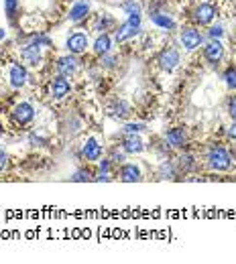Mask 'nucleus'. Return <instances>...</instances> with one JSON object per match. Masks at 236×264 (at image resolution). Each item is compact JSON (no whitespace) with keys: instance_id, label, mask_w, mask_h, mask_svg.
Listing matches in <instances>:
<instances>
[{"instance_id":"13","label":"nucleus","mask_w":236,"mask_h":264,"mask_svg":"<svg viewBox=\"0 0 236 264\" xmlns=\"http://www.w3.org/2000/svg\"><path fill=\"white\" fill-rule=\"evenodd\" d=\"M22 59H25L29 65H37V63L41 61V47H39V41L22 49Z\"/></svg>"},{"instance_id":"17","label":"nucleus","mask_w":236,"mask_h":264,"mask_svg":"<svg viewBox=\"0 0 236 264\" xmlns=\"http://www.w3.org/2000/svg\"><path fill=\"white\" fill-rule=\"evenodd\" d=\"M167 142H169L171 146H183V142H185L183 128H173V130L167 132Z\"/></svg>"},{"instance_id":"25","label":"nucleus","mask_w":236,"mask_h":264,"mask_svg":"<svg viewBox=\"0 0 236 264\" xmlns=\"http://www.w3.org/2000/svg\"><path fill=\"white\" fill-rule=\"evenodd\" d=\"M72 181H75V183H82V181H90V173L88 171H77V173L72 177Z\"/></svg>"},{"instance_id":"10","label":"nucleus","mask_w":236,"mask_h":264,"mask_svg":"<svg viewBox=\"0 0 236 264\" xmlns=\"http://www.w3.org/2000/svg\"><path fill=\"white\" fill-rule=\"evenodd\" d=\"M204 55H206V59L210 63H218L222 59V55H224V47H222V43L220 41H212L206 45V49H204Z\"/></svg>"},{"instance_id":"2","label":"nucleus","mask_w":236,"mask_h":264,"mask_svg":"<svg viewBox=\"0 0 236 264\" xmlns=\"http://www.w3.org/2000/svg\"><path fill=\"white\" fill-rule=\"evenodd\" d=\"M208 165L214 171H226L230 167V155L224 148H212L208 153Z\"/></svg>"},{"instance_id":"20","label":"nucleus","mask_w":236,"mask_h":264,"mask_svg":"<svg viewBox=\"0 0 236 264\" xmlns=\"http://www.w3.org/2000/svg\"><path fill=\"white\" fill-rule=\"evenodd\" d=\"M110 110H112V116H118V118L128 116V106L125 104V102H116V104L112 106Z\"/></svg>"},{"instance_id":"23","label":"nucleus","mask_w":236,"mask_h":264,"mask_svg":"<svg viewBox=\"0 0 236 264\" xmlns=\"http://www.w3.org/2000/svg\"><path fill=\"white\" fill-rule=\"evenodd\" d=\"M108 169H110V160H102V165H100V181H108Z\"/></svg>"},{"instance_id":"31","label":"nucleus","mask_w":236,"mask_h":264,"mask_svg":"<svg viewBox=\"0 0 236 264\" xmlns=\"http://www.w3.org/2000/svg\"><path fill=\"white\" fill-rule=\"evenodd\" d=\"M228 136H230V139H236V120H234V124L228 128Z\"/></svg>"},{"instance_id":"11","label":"nucleus","mask_w":236,"mask_h":264,"mask_svg":"<svg viewBox=\"0 0 236 264\" xmlns=\"http://www.w3.org/2000/svg\"><path fill=\"white\" fill-rule=\"evenodd\" d=\"M82 155L88 158V160H98L100 157H102V146L98 144L96 139H88L84 148H82Z\"/></svg>"},{"instance_id":"24","label":"nucleus","mask_w":236,"mask_h":264,"mask_svg":"<svg viewBox=\"0 0 236 264\" xmlns=\"http://www.w3.org/2000/svg\"><path fill=\"white\" fill-rule=\"evenodd\" d=\"M143 128H145L143 124H127V126H125V132H127V134H139Z\"/></svg>"},{"instance_id":"27","label":"nucleus","mask_w":236,"mask_h":264,"mask_svg":"<svg viewBox=\"0 0 236 264\" xmlns=\"http://www.w3.org/2000/svg\"><path fill=\"white\" fill-rule=\"evenodd\" d=\"M222 33H224L222 27H212V29H210V37H212V39H220Z\"/></svg>"},{"instance_id":"3","label":"nucleus","mask_w":236,"mask_h":264,"mask_svg":"<svg viewBox=\"0 0 236 264\" xmlns=\"http://www.w3.org/2000/svg\"><path fill=\"white\" fill-rule=\"evenodd\" d=\"M33 116H35V110H33V106L27 104V102H20V104H17L15 110H13V118H15V122H18V124L31 122Z\"/></svg>"},{"instance_id":"26","label":"nucleus","mask_w":236,"mask_h":264,"mask_svg":"<svg viewBox=\"0 0 236 264\" xmlns=\"http://www.w3.org/2000/svg\"><path fill=\"white\" fill-rule=\"evenodd\" d=\"M228 114H230V116L236 120V96H234V98L228 102Z\"/></svg>"},{"instance_id":"18","label":"nucleus","mask_w":236,"mask_h":264,"mask_svg":"<svg viewBox=\"0 0 236 264\" xmlns=\"http://www.w3.org/2000/svg\"><path fill=\"white\" fill-rule=\"evenodd\" d=\"M110 45H112V39L108 35H102V37H98L96 43H94V51L98 55H106L110 51Z\"/></svg>"},{"instance_id":"21","label":"nucleus","mask_w":236,"mask_h":264,"mask_svg":"<svg viewBox=\"0 0 236 264\" xmlns=\"http://www.w3.org/2000/svg\"><path fill=\"white\" fill-rule=\"evenodd\" d=\"M17 6H18V0H4V10L8 18H13L17 15Z\"/></svg>"},{"instance_id":"7","label":"nucleus","mask_w":236,"mask_h":264,"mask_svg":"<svg viewBox=\"0 0 236 264\" xmlns=\"http://www.w3.org/2000/svg\"><path fill=\"white\" fill-rule=\"evenodd\" d=\"M67 94H70V82L65 79V75L55 77L53 84H51V96H53L55 100H61V98H65Z\"/></svg>"},{"instance_id":"19","label":"nucleus","mask_w":236,"mask_h":264,"mask_svg":"<svg viewBox=\"0 0 236 264\" xmlns=\"http://www.w3.org/2000/svg\"><path fill=\"white\" fill-rule=\"evenodd\" d=\"M151 20L155 22L157 27H161V29H175V22H173V18H169L167 15H151Z\"/></svg>"},{"instance_id":"29","label":"nucleus","mask_w":236,"mask_h":264,"mask_svg":"<svg viewBox=\"0 0 236 264\" xmlns=\"http://www.w3.org/2000/svg\"><path fill=\"white\" fill-rule=\"evenodd\" d=\"M110 25H112V18H110V17H106L104 20H102V18H100V20H98V29H100V27H102V29H104V27H110Z\"/></svg>"},{"instance_id":"4","label":"nucleus","mask_w":236,"mask_h":264,"mask_svg":"<svg viewBox=\"0 0 236 264\" xmlns=\"http://www.w3.org/2000/svg\"><path fill=\"white\" fill-rule=\"evenodd\" d=\"M177 63H179V53L175 49H167L159 55V65L165 71H173L177 67Z\"/></svg>"},{"instance_id":"28","label":"nucleus","mask_w":236,"mask_h":264,"mask_svg":"<svg viewBox=\"0 0 236 264\" xmlns=\"http://www.w3.org/2000/svg\"><path fill=\"white\" fill-rule=\"evenodd\" d=\"M179 160H182V163H179V165H182V169H189V167L194 165V163H192V157H182Z\"/></svg>"},{"instance_id":"22","label":"nucleus","mask_w":236,"mask_h":264,"mask_svg":"<svg viewBox=\"0 0 236 264\" xmlns=\"http://www.w3.org/2000/svg\"><path fill=\"white\" fill-rule=\"evenodd\" d=\"M224 79H226V84H228V88L236 89V70H228L226 73H224Z\"/></svg>"},{"instance_id":"14","label":"nucleus","mask_w":236,"mask_h":264,"mask_svg":"<svg viewBox=\"0 0 236 264\" xmlns=\"http://www.w3.org/2000/svg\"><path fill=\"white\" fill-rule=\"evenodd\" d=\"M88 13H90V4L86 2V0H80V2H75V4L72 6L70 18H72L73 22H80V20H84V18L88 17Z\"/></svg>"},{"instance_id":"32","label":"nucleus","mask_w":236,"mask_h":264,"mask_svg":"<svg viewBox=\"0 0 236 264\" xmlns=\"http://www.w3.org/2000/svg\"><path fill=\"white\" fill-rule=\"evenodd\" d=\"M4 35H6V33H4L2 29H0V39H4Z\"/></svg>"},{"instance_id":"16","label":"nucleus","mask_w":236,"mask_h":264,"mask_svg":"<svg viewBox=\"0 0 236 264\" xmlns=\"http://www.w3.org/2000/svg\"><path fill=\"white\" fill-rule=\"evenodd\" d=\"M57 71L59 75H72L75 71V59L73 57H61V59L57 61Z\"/></svg>"},{"instance_id":"9","label":"nucleus","mask_w":236,"mask_h":264,"mask_svg":"<svg viewBox=\"0 0 236 264\" xmlns=\"http://www.w3.org/2000/svg\"><path fill=\"white\" fill-rule=\"evenodd\" d=\"M86 47H88V37L84 33H73V35L67 39V49H70V53H82V51H86Z\"/></svg>"},{"instance_id":"12","label":"nucleus","mask_w":236,"mask_h":264,"mask_svg":"<svg viewBox=\"0 0 236 264\" xmlns=\"http://www.w3.org/2000/svg\"><path fill=\"white\" fill-rule=\"evenodd\" d=\"M120 179L125 183H134V181H141V169L132 163H127L122 165L120 169Z\"/></svg>"},{"instance_id":"1","label":"nucleus","mask_w":236,"mask_h":264,"mask_svg":"<svg viewBox=\"0 0 236 264\" xmlns=\"http://www.w3.org/2000/svg\"><path fill=\"white\" fill-rule=\"evenodd\" d=\"M139 31H141V15L139 13H132V15H128V20L125 22V25L116 31V37L114 39H116V43H122V41L134 37Z\"/></svg>"},{"instance_id":"15","label":"nucleus","mask_w":236,"mask_h":264,"mask_svg":"<svg viewBox=\"0 0 236 264\" xmlns=\"http://www.w3.org/2000/svg\"><path fill=\"white\" fill-rule=\"evenodd\" d=\"M122 146H125V151L127 153H141L143 151V141L139 139L137 134H127V139H125V142H122Z\"/></svg>"},{"instance_id":"8","label":"nucleus","mask_w":236,"mask_h":264,"mask_svg":"<svg viewBox=\"0 0 236 264\" xmlns=\"http://www.w3.org/2000/svg\"><path fill=\"white\" fill-rule=\"evenodd\" d=\"M214 17H216V8L212 4H200L196 8V20L200 25H210L214 20Z\"/></svg>"},{"instance_id":"5","label":"nucleus","mask_w":236,"mask_h":264,"mask_svg":"<svg viewBox=\"0 0 236 264\" xmlns=\"http://www.w3.org/2000/svg\"><path fill=\"white\" fill-rule=\"evenodd\" d=\"M8 79H10V86H13V88H22L27 84V70L20 63H15L13 67H10Z\"/></svg>"},{"instance_id":"30","label":"nucleus","mask_w":236,"mask_h":264,"mask_svg":"<svg viewBox=\"0 0 236 264\" xmlns=\"http://www.w3.org/2000/svg\"><path fill=\"white\" fill-rule=\"evenodd\" d=\"M6 160H8V157L4 155V151H0V171L6 167Z\"/></svg>"},{"instance_id":"6","label":"nucleus","mask_w":236,"mask_h":264,"mask_svg":"<svg viewBox=\"0 0 236 264\" xmlns=\"http://www.w3.org/2000/svg\"><path fill=\"white\" fill-rule=\"evenodd\" d=\"M201 43V35L194 29H183L182 31V45L187 49V51H194L196 47H200Z\"/></svg>"}]
</instances>
